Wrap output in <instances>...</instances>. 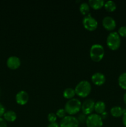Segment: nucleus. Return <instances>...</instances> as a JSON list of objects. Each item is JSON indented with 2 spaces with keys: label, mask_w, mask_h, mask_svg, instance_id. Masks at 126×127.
<instances>
[{
  "label": "nucleus",
  "mask_w": 126,
  "mask_h": 127,
  "mask_svg": "<svg viewBox=\"0 0 126 127\" xmlns=\"http://www.w3.org/2000/svg\"><path fill=\"white\" fill-rule=\"evenodd\" d=\"M85 124L86 127H103V122L100 115L91 114L87 116Z\"/></svg>",
  "instance_id": "nucleus-6"
},
{
  "label": "nucleus",
  "mask_w": 126,
  "mask_h": 127,
  "mask_svg": "<svg viewBox=\"0 0 126 127\" xmlns=\"http://www.w3.org/2000/svg\"><path fill=\"white\" fill-rule=\"evenodd\" d=\"M21 62L19 57L16 56H11L7 58L6 61V65L9 69L15 70L21 66Z\"/></svg>",
  "instance_id": "nucleus-10"
},
{
  "label": "nucleus",
  "mask_w": 126,
  "mask_h": 127,
  "mask_svg": "<svg viewBox=\"0 0 126 127\" xmlns=\"http://www.w3.org/2000/svg\"><path fill=\"white\" fill-rule=\"evenodd\" d=\"M104 7H105V9L106 11L109 12H114L117 8L116 4L115 3V2H114L113 1H111V0L105 2Z\"/></svg>",
  "instance_id": "nucleus-18"
},
{
  "label": "nucleus",
  "mask_w": 126,
  "mask_h": 127,
  "mask_svg": "<svg viewBox=\"0 0 126 127\" xmlns=\"http://www.w3.org/2000/svg\"><path fill=\"white\" fill-rule=\"evenodd\" d=\"M75 94L82 98L86 97L91 91V85L88 81L83 80L79 82L74 89Z\"/></svg>",
  "instance_id": "nucleus-2"
},
{
  "label": "nucleus",
  "mask_w": 126,
  "mask_h": 127,
  "mask_svg": "<svg viewBox=\"0 0 126 127\" xmlns=\"http://www.w3.org/2000/svg\"><path fill=\"white\" fill-rule=\"evenodd\" d=\"M75 95V92L74 89L71 88H67L64 89L63 91V96L65 99H73Z\"/></svg>",
  "instance_id": "nucleus-17"
},
{
  "label": "nucleus",
  "mask_w": 126,
  "mask_h": 127,
  "mask_svg": "<svg viewBox=\"0 0 126 127\" xmlns=\"http://www.w3.org/2000/svg\"><path fill=\"white\" fill-rule=\"evenodd\" d=\"M60 127H79V122L77 119L72 115H66L59 122Z\"/></svg>",
  "instance_id": "nucleus-7"
},
{
  "label": "nucleus",
  "mask_w": 126,
  "mask_h": 127,
  "mask_svg": "<svg viewBox=\"0 0 126 127\" xmlns=\"http://www.w3.org/2000/svg\"><path fill=\"white\" fill-rule=\"evenodd\" d=\"M91 81L95 85L100 86L103 85L106 82V76L103 73L97 72L94 73L91 78Z\"/></svg>",
  "instance_id": "nucleus-12"
},
{
  "label": "nucleus",
  "mask_w": 126,
  "mask_h": 127,
  "mask_svg": "<svg viewBox=\"0 0 126 127\" xmlns=\"http://www.w3.org/2000/svg\"><path fill=\"white\" fill-rule=\"evenodd\" d=\"M89 6L95 10H98L102 8L105 5V1L103 0H89Z\"/></svg>",
  "instance_id": "nucleus-13"
},
{
  "label": "nucleus",
  "mask_w": 126,
  "mask_h": 127,
  "mask_svg": "<svg viewBox=\"0 0 126 127\" xmlns=\"http://www.w3.org/2000/svg\"><path fill=\"white\" fill-rule=\"evenodd\" d=\"M29 100V95L25 91H20L16 95V101L20 105H24Z\"/></svg>",
  "instance_id": "nucleus-11"
},
{
  "label": "nucleus",
  "mask_w": 126,
  "mask_h": 127,
  "mask_svg": "<svg viewBox=\"0 0 126 127\" xmlns=\"http://www.w3.org/2000/svg\"><path fill=\"white\" fill-rule=\"evenodd\" d=\"M126 110L121 108L119 106H114L112 107L110 110V113H111V115L114 117H120L122 116L124 113L126 112Z\"/></svg>",
  "instance_id": "nucleus-14"
},
{
  "label": "nucleus",
  "mask_w": 126,
  "mask_h": 127,
  "mask_svg": "<svg viewBox=\"0 0 126 127\" xmlns=\"http://www.w3.org/2000/svg\"><path fill=\"white\" fill-rule=\"evenodd\" d=\"M120 37H126V26H121L119 27L117 32Z\"/></svg>",
  "instance_id": "nucleus-24"
},
{
  "label": "nucleus",
  "mask_w": 126,
  "mask_h": 127,
  "mask_svg": "<svg viewBox=\"0 0 126 127\" xmlns=\"http://www.w3.org/2000/svg\"><path fill=\"white\" fill-rule=\"evenodd\" d=\"M90 7L89 6L88 3L86 2H82L80 4V6H79V11H80V13L84 16H86L87 14H90Z\"/></svg>",
  "instance_id": "nucleus-19"
},
{
  "label": "nucleus",
  "mask_w": 126,
  "mask_h": 127,
  "mask_svg": "<svg viewBox=\"0 0 126 127\" xmlns=\"http://www.w3.org/2000/svg\"><path fill=\"white\" fill-rule=\"evenodd\" d=\"M122 124H123L124 126L126 127V111L124 113L123 115H122Z\"/></svg>",
  "instance_id": "nucleus-27"
},
{
  "label": "nucleus",
  "mask_w": 126,
  "mask_h": 127,
  "mask_svg": "<svg viewBox=\"0 0 126 127\" xmlns=\"http://www.w3.org/2000/svg\"><path fill=\"white\" fill-rule=\"evenodd\" d=\"M105 56V49L101 45L93 44L90 49V57L95 62L101 61Z\"/></svg>",
  "instance_id": "nucleus-3"
},
{
  "label": "nucleus",
  "mask_w": 126,
  "mask_h": 127,
  "mask_svg": "<svg viewBox=\"0 0 126 127\" xmlns=\"http://www.w3.org/2000/svg\"><path fill=\"white\" fill-rule=\"evenodd\" d=\"M123 100L125 104H126V93L124 94V96H123Z\"/></svg>",
  "instance_id": "nucleus-30"
},
{
  "label": "nucleus",
  "mask_w": 126,
  "mask_h": 127,
  "mask_svg": "<svg viewBox=\"0 0 126 127\" xmlns=\"http://www.w3.org/2000/svg\"><path fill=\"white\" fill-rule=\"evenodd\" d=\"M121 37L116 32H111L106 38V45L111 50H117L121 46Z\"/></svg>",
  "instance_id": "nucleus-4"
},
{
  "label": "nucleus",
  "mask_w": 126,
  "mask_h": 127,
  "mask_svg": "<svg viewBox=\"0 0 126 127\" xmlns=\"http://www.w3.org/2000/svg\"><path fill=\"white\" fill-rule=\"evenodd\" d=\"M105 110H106V104L104 102L99 100L95 102L94 110L96 112V114L101 115L104 112H105Z\"/></svg>",
  "instance_id": "nucleus-16"
},
{
  "label": "nucleus",
  "mask_w": 126,
  "mask_h": 127,
  "mask_svg": "<svg viewBox=\"0 0 126 127\" xmlns=\"http://www.w3.org/2000/svg\"><path fill=\"white\" fill-rule=\"evenodd\" d=\"M100 115L101 116V119H102L103 120H104V119H106V118L108 117V113H107V112L105 111V112H104L103 114H101V115Z\"/></svg>",
  "instance_id": "nucleus-28"
},
{
  "label": "nucleus",
  "mask_w": 126,
  "mask_h": 127,
  "mask_svg": "<svg viewBox=\"0 0 126 127\" xmlns=\"http://www.w3.org/2000/svg\"><path fill=\"white\" fill-rule=\"evenodd\" d=\"M66 114L67 113L64 109H58V110L56 111V115L57 117L61 119H63L64 117H65L66 116Z\"/></svg>",
  "instance_id": "nucleus-21"
},
{
  "label": "nucleus",
  "mask_w": 126,
  "mask_h": 127,
  "mask_svg": "<svg viewBox=\"0 0 126 127\" xmlns=\"http://www.w3.org/2000/svg\"><path fill=\"white\" fill-rule=\"evenodd\" d=\"M57 116L56 115V114L54 113H49V114L48 115V117H47V119H48V122L50 123H54V122H56L57 120Z\"/></svg>",
  "instance_id": "nucleus-22"
},
{
  "label": "nucleus",
  "mask_w": 126,
  "mask_h": 127,
  "mask_svg": "<svg viewBox=\"0 0 126 127\" xmlns=\"http://www.w3.org/2000/svg\"><path fill=\"white\" fill-rule=\"evenodd\" d=\"M0 127H7V122L2 117L0 118Z\"/></svg>",
  "instance_id": "nucleus-25"
},
{
  "label": "nucleus",
  "mask_w": 126,
  "mask_h": 127,
  "mask_svg": "<svg viewBox=\"0 0 126 127\" xmlns=\"http://www.w3.org/2000/svg\"><path fill=\"white\" fill-rule=\"evenodd\" d=\"M102 25L107 31H112L116 27V22L111 16H106L102 20Z\"/></svg>",
  "instance_id": "nucleus-9"
},
{
  "label": "nucleus",
  "mask_w": 126,
  "mask_h": 127,
  "mask_svg": "<svg viewBox=\"0 0 126 127\" xmlns=\"http://www.w3.org/2000/svg\"><path fill=\"white\" fill-rule=\"evenodd\" d=\"M86 118H87L86 115H85L84 114H83V113H82V114H79V115H78V117H77V119L79 124H84V123H86Z\"/></svg>",
  "instance_id": "nucleus-23"
},
{
  "label": "nucleus",
  "mask_w": 126,
  "mask_h": 127,
  "mask_svg": "<svg viewBox=\"0 0 126 127\" xmlns=\"http://www.w3.org/2000/svg\"><path fill=\"white\" fill-rule=\"evenodd\" d=\"M81 101L78 99L73 98L67 101L64 106V109L67 114H69V115L74 116L81 110Z\"/></svg>",
  "instance_id": "nucleus-1"
},
{
  "label": "nucleus",
  "mask_w": 126,
  "mask_h": 127,
  "mask_svg": "<svg viewBox=\"0 0 126 127\" xmlns=\"http://www.w3.org/2000/svg\"><path fill=\"white\" fill-rule=\"evenodd\" d=\"M3 119L8 122H13L17 119V114L13 110H8L3 115Z\"/></svg>",
  "instance_id": "nucleus-15"
},
{
  "label": "nucleus",
  "mask_w": 126,
  "mask_h": 127,
  "mask_svg": "<svg viewBox=\"0 0 126 127\" xmlns=\"http://www.w3.org/2000/svg\"><path fill=\"white\" fill-rule=\"evenodd\" d=\"M95 102L93 99H86L83 103H82L81 110L83 114L86 115H89L93 113L95 108Z\"/></svg>",
  "instance_id": "nucleus-8"
},
{
  "label": "nucleus",
  "mask_w": 126,
  "mask_h": 127,
  "mask_svg": "<svg viewBox=\"0 0 126 127\" xmlns=\"http://www.w3.org/2000/svg\"><path fill=\"white\" fill-rule=\"evenodd\" d=\"M5 112H6L5 107L1 103H0V118L2 116H3V115L4 114Z\"/></svg>",
  "instance_id": "nucleus-26"
},
{
  "label": "nucleus",
  "mask_w": 126,
  "mask_h": 127,
  "mask_svg": "<svg viewBox=\"0 0 126 127\" xmlns=\"http://www.w3.org/2000/svg\"><path fill=\"white\" fill-rule=\"evenodd\" d=\"M118 84L122 89L126 90V73L120 74L118 78Z\"/></svg>",
  "instance_id": "nucleus-20"
},
{
  "label": "nucleus",
  "mask_w": 126,
  "mask_h": 127,
  "mask_svg": "<svg viewBox=\"0 0 126 127\" xmlns=\"http://www.w3.org/2000/svg\"><path fill=\"white\" fill-rule=\"evenodd\" d=\"M82 24L84 28L88 31H94L98 27V21L91 14L84 16L82 19Z\"/></svg>",
  "instance_id": "nucleus-5"
},
{
  "label": "nucleus",
  "mask_w": 126,
  "mask_h": 127,
  "mask_svg": "<svg viewBox=\"0 0 126 127\" xmlns=\"http://www.w3.org/2000/svg\"><path fill=\"white\" fill-rule=\"evenodd\" d=\"M48 127H60V126H59V124H58L57 122H54L50 123L48 125Z\"/></svg>",
  "instance_id": "nucleus-29"
}]
</instances>
